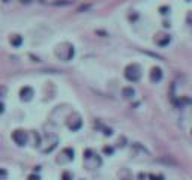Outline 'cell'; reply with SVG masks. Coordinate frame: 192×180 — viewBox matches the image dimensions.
<instances>
[{
    "mask_svg": "<svg viewBox=\"0 0 192 180\" xmlns=\"http://www.w3.org/2000/svg\"><path fill=\"white\" fill-rule=\"evenodd\" d=\"M56 54L59 59L65 60V62H69L74 56V48L71 44H60L56 48Z\"/></svg>",
    "mask_w": 192,
    "mask_h": 180,
    "instance_id": "obj_1",
    "label": "cell"
},
{
    "mask_svg": "<svg viewBox=\"0 0 192 180\" xmlns=\"http://www.w3.org/2000/svg\"><path fill=\"white\" fill-rule=\"evenodd\" d=\"M125 77H126V80H129V81H132V83L138 81V80L141 78V68H140L138 65H135V63L126 66V69H125Z\"/></svg>",
    "mask_w": 192,
    "mask_h": 180,
    "instance_id": "obj_2",
    "label": "cell"
},
{
    "mask_svg": "<svg viewBox=\"0 0 192 180\" xmlns=\"http://www.w3.org/2000/svg\"><path fill=\"white\" fill-rule=\"evenodd\" d=\"M12 140L18 146H24L27 143V134L24 131H15V132H12Z\"/></svg>",
    "mask_w": 192,
    "mask_h": 180,
    "instance_id": "obj_3",
    "label": "cell"
},
{
    "mask_svg": "<svg viewBox=\"0 0 192 180\" xmlns=\"http://www.w3.org/2000/svg\"><path fill=\"white\" fill-rule=\"evenodd\" d=\"M20 96L23 101H30L33 98V89L32 87H23L20 90Z\"/></svg>",
    "mask_w": 192,
    "mask_h": 180,
    "instance_id": "obj_4",
    "label": "cell"
},
{
    "mask_svg": "<svg viewBox=\"0 0 192 180\" xmlns=\"http://www.w3.org/2000/svg\"><path fill=\"white\" fill-rule=\"evenodd\" d=\"M150 80H152L153 83H159V81L162 80V69H161V68H153V69L150 71Z\"/></svg>",
    "mask_w": 192,
    "mask_h": 180,
    "instance_id": "obj_5",
    "label": "cell"
},
{
    "mask_svg": "<svg viewBox=\"0 0 192 180\" xmlns=\"http://www.w3.org/2000/svg\"><path fill=\"white\" fill-rule=\"evenodd\" d=\"M122 93H123V96H125L126 99H131V98L135 96V92H134L132 87H125V89L122 90Z\"/></svg>",
    "mask_w": 192,
    "mask_h": 180,
    "instance_id": "obj_6",
    "label": "cell"
},
{
    "mask_svg": "<svg viewBox=\"0 0 192 180\" xmlns=\"http://www.w3.org/2000/svg\"><path fill=\"white\" fill-rule=\"evenodd\" d=\"M11 44L14 45V47H20V45L23 44V38H21L20 35H14V36L11 38Z\"/></svg>",
    "mask_w": 192,
    "mask_h": 180,
    "instance_id": "obj_7",
    "label": "cell"
},
{
    "mask_svg": "<svg viewBox=\"0 0 192 180\" xmlns=\"http://www.w3.org/2000/svg\"><path fill=\"white\" fill-rule=\"evenodd\" d=\"M168 42H170V36H168V35H164V39L158 41V45H159V47H165Z\"/></svg>",
    "mask_w": 192,
    "mask_h": 180,
    "instance_id": "obj_8",
    "label": "cell"
},
{
    "mask_svg": "<svg viewBox=\"0 0 192 180\" xmlns=\"http://www.w3.org/2000/svg\"><path fill=\"white\" fill-rule=\"evenodd\" d=\"M72 3V0H63V2H54V5H57V6H60V5H71Z\"/></svg>",
    "mask_w": 192,
    "mask_h": 180,
    "instance_id": "obj_9",
    "label": "cell"
},
{
    "mask_svg": "<svg viewBox=\"0 0 192 180\" xmlns=\"http://www.w3.org/2000/svg\"><path fill=\"white\" fill-rule=\"evenodd\" d=\"M149 179L150 180H164V176H149Z\"/></svg>",
    "mask_w": 192,
    "mask_h": 180,
    "instance_id": "obj_10",
    "label": "cell"
},
{
    "mask_svg": "<svg viewBox=\"0 0 192 180\" xmlns=\"http://www.w3.org/2000/svg\"><path fill=\"white\" fill-rule=\"evenodd\" d=\"M6 176H8L6 171H5V170H0V180H5L6 179Z\"/></svg>",
    "mask_w": 192,
    "mask_h": 180,
    "instance_id": "obj_11",
    "label": "cell"
},
{
    "mask_svg": "<svg viewBox=\"0 0 192 180\" xmlns=\"http://www.w3.org/2000/svg\"><path fill=\"white\" fill-rule=\"evenodd\" d=\"M62 179H63V180H71V173H63Z\"/></svg>",
    "mask_w": 192,
    "mask_h": 180,
    "instance_id": "obj_12",
    "label": "cell"
},
{
    "mask_svg": "<svg viewBox=\"0 0 192 180\" xmlns=\"http://www.w3.org/2000/svg\"><path fill=\"white\" fill-rule=\"evenodd\" d=\"M168 8H161V14H168Z\"/></svg>",
    "mask_w": 192,
    "mask_h": 180,
    "instance_id": "obj_13",
    "label": "cell"
},
{
    "mask_svg": "<svg viewBox=\"0 0 192 180\" xmlns=\"http://www.w3.org/2000/svg\"><path fill=\"white\" fill-rule=\"evenodd\" d=\"M29 180H39V177H38V176H30Z\"/></svg>",
    "mask_w": 192,
    "mask_h": 180,
    "instance_id": "obj_14",
    "label": "cell"
},
{
    "mask_svg": "<svg viewBox=\"0 0 192 180\" xmlns=\"http://www.w3.org/2000/svg\"><path fill=\"white\" fill-rule=\"evenodd\" d=\"M105 152H107V153H113V149H110V147H107V149H105Z\"/></svg>",
    "mask_w": 192,
    "mask_h": 180,
    "instance_id": "obj_15",
    "label": "cell"
},
{
    "mask_svg": "<svg viewBox=\"0 0 192 180\" xmlns=\"http://www.w3.org/2000/svg\"><path fill=\"white\" fill-rule=\"evenodd\" d=\"M21 2H23V3H29L30 0H21Z\"/></svg>",
    "mask_w": 192,
    "mask_h": 180,
    "instance_id": "obj_16",
    "label": "cell"
},
{
    "mask_svg": "<svg viewBox=\"0 0 192 180\" xmlns=\"http://www.w3.org/2000/svg\"><path fill=\"white\" fill-rule=\"evenodd\" d=\"M3 2H8V0H3Z\"/></svg>",
    "mask_w": 192,
    "mask_h": 180,
    "instance_id": "obj_17",
    "label": "cell"
}]
</instances>
